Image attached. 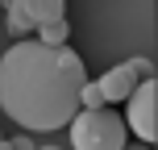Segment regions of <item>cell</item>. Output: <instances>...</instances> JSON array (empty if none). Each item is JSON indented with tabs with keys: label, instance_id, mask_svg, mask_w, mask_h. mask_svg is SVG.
I'll return each mask as SVG.
<instances>
[{
	"label": "cell",
	"instance_id": "6da1fadb",
	"mask_svg": "<svg viewBox=\"0 0 158 150\" xmlns=\"http://www.w3.org/2000/svg\"><path fill=\"white\" fill-rule=\"evenodd\" d=\"M83 79V58L71 46L21 38L0 54V109L25 134H54L75 121Z\"/></svg>",
	"mask_w": 158,
	"mask_h": 150
},
{
	"label": "cell",
	"instance_id": "7a4b0ae2",
	"mask_svg": "<svg viewBox=\"0 0 158 150\" xmlns=\"http://www.w3.org/2000/svg\"><path fill=\"white\" fill-rule=\"evenodd\" d=\"M67 134L71 150H125L129 142V125L117 109H79Z\"/></svg>",
	"mask_w": 158,
	"mask_h": 150
},
{
	"label": "cell",
	"instance_id": "3957f363",
	"mask_svg": "<svg viewBox=\"0 0 158 150\" xmlns=\"http://www.w3.org/2000/svg\"><path fill=\"white\" fill-rule=\"evenodd\" d=\"M121 117H125L129 134H137V142H146V146L158 142V75L137 84V92L125 100V113Z\"/></svg>",
	"mask_w": 158,
	"mask_h": 150
},
{
	"label": "cell",
	"instance_id": "277c9868",
	"mask_svg": "<svg viewBox=\"0 0 158 150\" xmlns=\"http://www.w3.org/2000/svg\"><path fill=\"white\" fill-rule=\"evenodd\" d=\"M150 75H154V63H150V58H125V63L108 67L96 84H100V92H104V104H125L129 96L137 92V84L150 79Z\"/></svg>",
	"mask_w": 158,
	"mask_h": 150
},
{
	"label": "cell",
	"instance_id": "5b68a950",
	"mask_svg": "<svg viewBox=\"0 0 158 150\" xmlns=\"http://www.w3.org/2000/svg\"><path fill=\"white\" fill-rule=\"evenodd\" d=\"M17 13L38 29V25L63 21V17H67V0H17Z\"/></svg>",
	"mask_w": 158,
	"mask_h": 150
},
{
	"label": "cell",
	"instance_id": "8992f818",
	"mask_svg": "<svg viewBox=\"0 0 158 150\" xmlns=\"http://www.w3.org/2000/svg\"><path fill=\"white\" fill-rule=\"evenodd\" d=\"M33 38L42 42V46H67V42H71V21H50V25H38V29H33Z\"/></svg>",
	"mask_w": 158,
	"mask_h": 150
},
{
	"label": "cell",
	"instance_id": "52a82bcc",
	"mask_svg": "<svg viewBox=\"0 0 158 150\" xmlns=\"http://www.w3.org/2000/svg\"><path fill=\"white\" fill-rule=\"evenodd\" d=\"M4 29H8V38L21 42V38H29V33H33V25L25 21V17L17 13V4H13V8H4Z\"/></svg>",
	"mask_w": 158,
	"mask_h": 150
},
{
	"label": "cell",
	"instance_id": "ba28073f",
	"mask_svg": "<svg viewBox=\"0 0 158 150\" xmlns=\"http://www.w3.org/2000/svg\"><path fill=\"white\" fill-rule=\"evenodd\" d=\"M79 109H108L104 104V92L96 79H83V88H79Z\"/></svg>",
	"mask_w": 158,
	"mask_h": 150
},
{
	"label": "cell",
	"instance_id": "9c48e42d",
	"mask_svg": "<svg viewBox=\"0 0 158 150\" xmlns=\"http://www.w3.org/2000/svg\"><path fill=\"white\" fill-rule=\"evenodd\" d=\"M13 150H38V142H33V138H29V134L21 129V134L13 138Z\"/></svg>",
	"mask_w": 158,
	"mask_h": 150
},
{
	"label": "cell",
	"instance_id": "30bf717a",
	"mask_svg": "<svg viewBox=\"0 0 158 150\" xmlns=\"http://www.w3.org/2000/svg\"><path fill=\"white\" fill-rule=\"evenodd\" d=\"M125 150H154V146H146V142H125Z\"/></svg>",
	"mask_w": 158,
	"mask_h": 150
},
{
	"label": "cell",
	"instance_id": "8fae6325",
	"mask_svg": "<svg viewBox=\"0 0 158 150\" xmlns=\"http://www.w3.org/2000/svg\"><path fill=\"white\" fill-rule=\"evenodd\" d=\"M0 150H13V138H0Z\"/></svg>",
	"mask_w": 158,
	"mask_h": 150
},
{
	"label": "cell",
	"instance_id": "7c38bea8",
	"mask_svg": "<svg viewBox=\"0 0 158 150\" xmlns=\"http://www.w3.org/2000/svg\"><path fill=\"white\" fill-rule=\"evenodd\" d=\"M38 150H63V146H54V142H42V146H38Z\"/></svg>",
	"mask_w": 158,
	"mask_h": 150
},
{
	"label": "cell",
	"instance_id": "4fadbf2b",
	"mask_svg": "<svg viewBox=\"0 0 158 150\" xmlns=\"http://www.w3.org/2000/svg\"><path fill=\"white\" fill-rule=\"evenodd\" d=\"M0 138H4V134H0Z\"/></svg>",
	"mask_w": 158,
	"mask_h": 150
}]
</instances>
